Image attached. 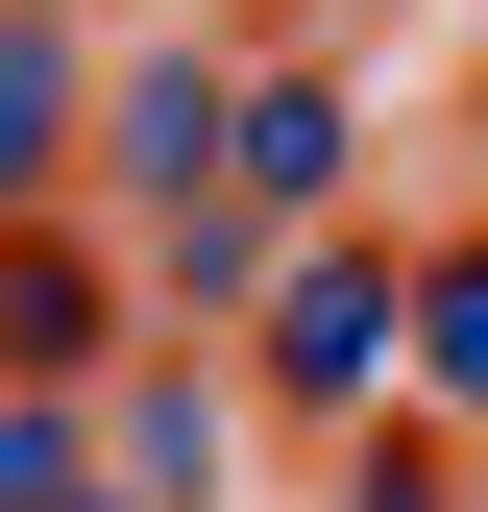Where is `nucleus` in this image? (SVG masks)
Returning a JSON list of instances; mask_svg holds the SVG:
<instances>
[{
	"mask_svg": "<svg viewBox=\"0 0 488 512\" xmlns=\"http://www.w3.org/2000/svg\"><path fill=\"white\" fill-rule=\"evenodd\" d=\"M440 366H464V391H488V269H440Z\"/></svg>",
	"mask_w": 488,
	"mask_h": 512,
	"instance_id": "f03ea898",
	"label": "nucleus"
},
{
	"mask_svg": "<svg viewBox=\"0 0 488 512\" xmlns=\"http://www.w3.org/2000/svg\"><path fill=\"white\" fill-rule=\"evenodd\" d=\"M391 366V269H293V391H366Z\"/></svg>",
	"mask_w": 488,
	"mask_h": 512,
	"instance_id": "f257e3e1",
	"label": "nucleus"
}]
</instances>
